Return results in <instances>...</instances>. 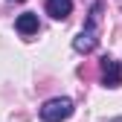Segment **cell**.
I'll list each match as a JSON object with an SVG mask.
<instances>
[{"instance_id":"cell-7","label":"cell","mask_w":122,"mask_h":122,"mask_svg":"<svg viewBox=\"0 0 122 122\" xmlns=\"http://www.w3.org/2000/svg\"><path fill=\"white\" fill-rule=\"evenodd\" d=\"M12 3H23V0H12Z\"/></svg>"},{"instance_id":"cell-4","label":"cell","mask_w":122,"mask_h":122,"mask_svg":"<svg viewBox=\"0 0 122 122\" xmlns=\"http://www.w3.org/2000/svg\"><path fill=\"white\" fill-rule=\"evenodd\" d=\"M47 15L52 20H67L73 15V0H47Z\"/></svg>"},{"instance_id":"cell-3","label":"cell","mask_w":122,"mask_h":122,"mask_svg":"<svg viewBox=\"0 0 122 122\" xmlns=\"http://www.w3.org/2000/svg\"><path fill=\"white\" fill-rule=\"evenodd\" d=\"M99 70H102V84L105 87H119L122 84V64L116 58H111V55H105L102 61H99Z\"/></svg>"},{"instance_id":"cell-2","label":"cell","mask_w":122,"mask_h":122,"mask_svg":"<svg viewBox=\"0 0 122 122\" xmlns=\"http://www.w3.org/2000/svg\"><path fill=\"white\" fill-rule=\"evenodd\" d=\"M96 15H99V3L93 6V18H90V23H87L81 32L73 38V50H76V52H84V55H87V52H93V50H96V44H99V32H96Z\"/></svg>"},{"instance_id":"cell-5","label":"cell","mask_w":122,"mask_h":122,"mask_svg":"<svg viewBox=\"0 0 122 122\" xmlns=\"http://www.w3.org/2000/svg\"><path fill=\"white\" fill-rule=\"evenodd\" d=\"M15 29H18L23 38L35 35V32H38V15H35V12H23V15H18V20H15Z\"/></svg>"},{"instance_id":"cell-6","label":"cell","mask_w":122,"mask_h":122,"mask_svg":"<svg viewBox=\"0 0 122 122\" xmlns=\"http://www.w3.org/2000/svg\"><path fill=\"white\" fill-rule=\"evenodd\" d=\"M105 122H122V116H113V119H105Z\"/></svg>"},{"instance_id":"cell-1","label":"cell","mask_w":122,"mask_h":122,"mask_svg":"<svg viewBox=\"0 0 122 122\" xmlns=\"http://www.w3.org/2000/svg\"><path fill=\"white\" fill-rule=\"evenodd\" d=\"M73 111H76L73 99L55 96V99H47V102L41 105V119H44V122H67V119L73 116Z\"/></svg>"}]
</instances>
